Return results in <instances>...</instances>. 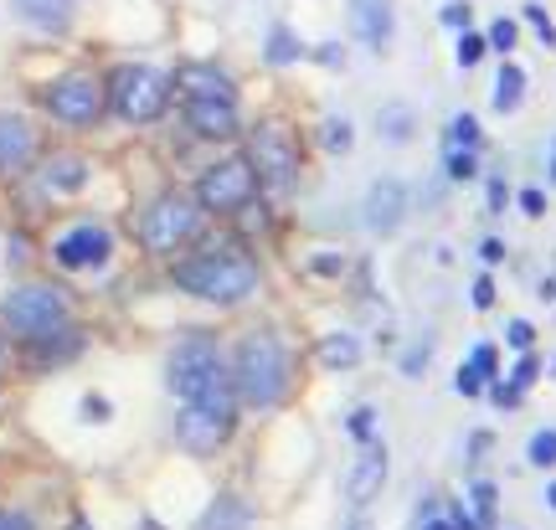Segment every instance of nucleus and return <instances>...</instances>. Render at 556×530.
<instances>
[{
    "label": "nucleus",
    "instance_id": "5",
    "mask_svg": "<svg viewBox=\"0 0 556 530\" xmlns=\"http://www.w3.org/2000/svg\"><path fill=\"white\" fill-rule=\"evenodd\" d=\"M67 325H73L67 294L52 289V283H16L0 299V330L21 340V345H37V340L67 330Z\"/></svg>",
    "mask_w": 556,
    "mask_h": 530
},
{
    "label": "nucleus",
    "instance_id": "46",
    "mask_svg": "<svg viewBox=\"0 0 556 530\" xmlns=\"http://www.w3.org/2000/svg\"><path fill=\"white\" fill-rule=\"evenodd\" d=\"M345 530H371V520H366V515H356V520H351Z\"/></svg>",
    "mask_w": 556,
    "mask_h": 530
},
{
    "label": "nucleus",
    "instance_id": "4",
    "mask_svg": "<svg viewBox=\"0 0 556 530\" xmlns=\"http://www.w3.org/2000/svg\"><path fill=\"white\" fill-rule=\"evenodd\" d=\"M103 99H109V114H119L124 124H155L176 99V83L155 62H119L103 83Z\"/></svg>",
    "mask_w": 556,
    "mask_h": 530
},
{
    "label": "nucleus",
    "instance_id": "33",
    "mask_svg": "<svg viewBox=\"0 0 556 530\" xmlns=\"http://www.w3.org/2000/svg\"><path fill=\"white\" fill-rule=\"evenodd\" d=\"M484 41H490V47H500V52H510V47H516V21L500 16L495 26H490V37H484Z\"/></svg>",
    "mask_w": 556,
    "mask_h": 530
},
{
    "label": "nucleus",
    "instance_id": "12",
    "mask_svg": "<svg viewBox=\"0 0 556 530\" xmlns=\"http://www.w3.org/2000/svg\"><path fill=\"white\" fill-rule=\"evenodd\" d=\"M232 438V413H217V407H180L176 413V443L186 453H217L222 443Z\"/></svg>",
    "mask_w": 556,
    "mask_h": 530
},
{
    "label": "nucleus",
    "instance_id": "45",
    "mask_svg": "<svg viewBox=\"0 0 556 530\" xmlns=\"http://www.w3.org/2000/svg\"><path fill=\"white\" fill-rule=\"evenodd\" d=\"M490 206H495V212L505 206V186H500V180H490Z\"/></svg>",
    "mask_w": 556,
    "mask_h": 530
},
{
    "label": "nucleus",
    "instance_id": "17",
    "mask_svg": "<svg viewBox=\"0 0 556 530\" xmlns=\"http://www.w3.org/2000/svg\"><path fill=\"white\" fill-rule=\"evenodd\" d=\"M387 469H392V464H387V449H381V443H366V449H361V458L351 464L345 500H351L356 510H361V505H371V500L381 494V484H387Z\"/></svg>",
    "mask_w": 556,
    "mask_h": 530
},
{
    "label": "nucleus",
    "instance_id": "30",
    "mask_svg": "<svg viewBox=\"0 0 556 530\" xmlns=\"http://www.w3.org/2000/svg\"><path fill=\"white\" fill-rule=\"evenodd\" d=\"M475 171H479L475 150H448V176H454V180H469Z\"/></svg>",
    "mask_w": 556,
    "mask_h": 530
},
{
    "label": "nucleus",
    "instance_id": "6",
    "mask_svg": "<svg viewBox=\"0 0 556 530\" xmlns=\"http://www.w3.org/2000/svg\"><path fill=\"white\" fill-rule=\"evenodd\" d=\"M248 165H253V176H258V191H268V197H294L299 171H304L294 129L278 124V118L253 124V129H248Z\"/></svg>",
    "mask_w": 556,
    "mask_h": 530
},
{
    "label": "nucleus",
    "instance_id": "47",
    "mask_svg": "<svg viewBox=\"0 0 556 530\" xmlns=\"http://www.w3.org/2000/svg\"><path fill=\"white\" fill-rule=\"evenodd\" d=\"M546 505H552V510H556V479H552V484H546Z\"/></svg>",
    "mask_w": 556,
    "mask_h": 530
},
{
    "label": "nucleus",
    "instance_id": "44",
    "mask_svg": "<svg viewBox=\"0 0 556 530\" xmlns=\"http://www.w3.org/2000/svg\"><path fill=\"white\" fill-rule=\"evenodd\" d=\"M520 206H526L531 216H541V206H546V201H541V191H520Z\"/></svg>",
    "mask_w": 556,
    "mask_h": 530
},
{
    "label": "nucleus",
    "instance_id": "15",
    "mask_svg": "<svg viewBox=\"0 0 556 530\" xmlns=\"http://www.w3.org/2000/svg\"><path fill=\"white\" fill-rule=\"evenodd\" d=\"M83 186H88V160L83 155H67V150H58V155H37V165H31V191L47 201L58 197H78Z\"/></svg>",
    "mask_w": 556,
    "mask_h": 530
},
{
    "label": "nucleus",
    "instance_id": "41",
    "mask_svg": "<svg viewBox=\"0 0 556 530\" xmlns=\"http://www.w3.org/2000/svg\"><path fill=\"white\" fill-rule=\"evenodd\" d=\"M109 413H114V407H109L103 396H88V402H83V417H93V422H103Z\"/></svg>",
    "mask_w": 556,
    "mask_h": 530
},
{
    "label": "nucleus",
    "instance_id": "9",
    "mask_svg": "<svg viewBox=\"0 0 556 530\" xmlns=\"http://www.w3.org/2000/svg\"><path fill=\"white\" fill-rule=\"evenodd\" d=\"M41 109H47V118H58L62 129H93L109 114V99H103V83L93 73L67 67L41 88Z\"/></svg>",
    "mask_w": 556,
    "mask_h": 530
},
{
    "label": "nucleus",
    "instance_id": "38",
    "mask_svg": "<svg viewBox=\"0 0 556 530\" xmlns=\"http://www.w3.org/2000/svg\"><path fill=\"white\" fill-rule=\"evenodd\" d=\"M402 371H407V376L428 371V345H413V351H407V361H402Z\"/></svg>",
    "mask_w": 556,
    "mask_h": 530
},
{
    "label": "nucleus",
    "instance_id": "39",
    "mask_svg": "<svg viewBox=\"0 0 556 530\" xmlns=\"http://www.w3.org/2000/svg\"><path fill=\"white\" fill-rule=\"evenodd\" d=\"M0 530H37V526H31L21 510H5V505H0Z\"/></svg>",
    "mask_w": 556,
    "mask_h": 530
},
{
    "label": "nucleus",
    "instance_id": "32",
    "mask_svg": "<svg viewBox=\"0 0 556 530\" xmlns=\"http://www.w3.org/2000/svg\"><path fill=\"white\" fill-rule=\"evenodd\" d=\"M454 387H458V396H475V402H479V392H484L490 381H484V376H479L475 366H464V371L454 376Z\"/></svg>",
    "mask_w": 556,
    "mask_h": 530
},
{
    "label": "nucleus",
    "instance_id": "31",
    "mask_svg": "<svg viewBox=\"0 0 556 530\" xmlns=\"http://www.w3.org/2000/svg\"><path fill=\"white\" fill-rule=\"evenodd\" d=\"M505 340H510L516 351H531V345H536V325H526V319H510V325H505Z\"/></svg>",
    "mask_w": 556,
    "mask_h": 530
},
{
    "label": "nucleus",
    "instance_id": "24",
    "mask_svg": "<svg viewBox=\"0 0 556 530\" xmlns=\"http://www.w3.org/2000/svg\"><path fill=\"white\" fill-rule=\"evenodd\" d=\"M377 129H381V139H407L413 135V109H407V103H387L377 118Z\"/></svg>",
    "mask_w": 556,
    "mask_h": 530
},
{
    "label": "nucleus",
    "instance_id": "20",
    "mask_svg": "<svg viewBox=\"0 0 556 530\" xmlns=\"http://www.w3.org/2000/svg\"><path fill=\"white\" fill-rule=\"evenodd\" d=\"M197 530H253V505L238 500V494H217L197 520Z\"/></svg>",
    "mask_w": 556,
    "mask_h": 530
},
{
    "label": "nucleus",
    "instance_id": "49",
    "mask_svg": "<svg viewBox=\"0 0 556 530\" xmlns=\"http://www.w3.org/2000/svg\"><path fill=\"white\" fill-rule=\"evenodd\" d=\"M552 180H556V155H552Z\"/></svg>",
    "mask_w": 556,
    "mask_h": 530
},
{
    "label": "nucleus",
    "instance_id": "1",
    "mask_svg": "<svg viewBox=\"0 0 556 530\" xmlns=\"http://www.w3.org/2000/svg\"><path fill=\"white\" fill-rule=\"evenodd\" d=\"M165 381L180 396V407H217L232 413V371H227V355L212 335H186L176 340V351L165 361Z\"/></svg>",
    "mask_w": 556,
    "mask_h": 530
},
{
    "label": "nucleus",
    "instance_id": "3",
    "mask_svg": "<svg viewBox=\"0 0 556 530\" xmlns=\"http://www.w3.org/2000/svg\"><path fill=\"white\" fill-rule=\"evenodd\" d=\"M170 283L206 304H242L258 294V263L242 248H206V253L180 257L170 268Z\"/></svg>",
    "mask_w": 556,
    "mask_h": 530
},
{
    "label": "nucleus",
    "instance_id": "10",
    "mask_svg": "<svg viewBox=\"0 0 556 530\" xmlns=\"http://www.w3.org/2000/svg\"><path fill=\"white\" fill-rule=\"evenodd\" d=\"M180 99V118H186V129L197 139H232L242 129V114H238V88H197V93H176Z\"/></svg>",
    "mask_w": 556,
    "mask_h": 530
},
{
    "label": "nucleus",
    "instance_id": "48",
    "mask_svg": "<svg viewBox=\"0 0 556 530\" xmlns=\"http://www.w3.org/2000/svg\"><path fill=\"white\" fill-rule=\"evenodd\" d=\"M67 530H93V526H88V520H83V515H78V520H73V526H67Z\"/></svg>",
    "mask_w": 556,
    "mask_h": 530
},
{
    "label": "nucleus",
    "instance_id": "37",
    "mask_svg": "<svg viewBox=\"0 0 556 530\" xmlns=\"http://www.w3.org/2000/svg\"><path fill=\"white\" fill-rule=\"evenodd\" d=\"M315 58L325 62V67H336V73H340V67H345V47H340V41H319Z\"/></svg>",
    "mask_w": 556,
    "mask_h": 530
},
{
    "label": "nucleus",
    "instance_id": "23",
    "mask_svg": "<svg viewBox=\"0 0 556 530\" xmlns=\"http://www.w3.org/2000/svg\"><path fill=\"white\" fill-rule=\"evenodd\" d=\"M351 139H356L351 118H340V114L325 118V129H319V144H325V155H345V150H351Z\"/></svg>",
    "mask_w": 556,
    "mask_h": 530
},
{
    "label": "nucleus",
    "instance_id": "26",
    "mask_svg": "<svg viewBox=\"0 0 556 530\" xmlns=\"http://www.w3.org/2000/svg\"><path fill=\"white\" fill-rule=\"evenodd\" d=\"M531 464H536V469H552L556 464V428H541L536 438H531Z\"/></svg>",
    "mask_w": 556,
    "mask_h": 530
},
{
    "label": "nucleus",
    "instance_id": "18",
    "mask_svg": "<svg viewBox=\"0 0 556 530\" xmlns=\"http://www.w3.org/2000/svg\"><path fill=\"white\" fill-rule=\"evenodd\" d=\"M11 11L41 37H62V31H73L78 0H11Z\"/></svg>",
    "mask_w": 556,
    "mask_h": 530
},
{
    "label": "nucleus",
    "instance_id": "34",
    "mask_svg": "<svg viewBox=\"0 0 556 530\" xmlns=\"http://www.w3.org/2000/svg\"><path fill=\"white\" fill-rule=\"evenodd\" d=\"M526 21H531V26H536V37L546 41V47H556V26H552V16H546V11H541V5H526Z\"/></svg>",
    "mask_w": 556,
    "mask_h": 530
},
{
    "label": "nucleus",
    "instance_id": "19",
    "mask_svg": "<svg viewBox=\"0 0 556 530\" xmlns=\"http://www.w3.org/2000/svg\"><path fill=\"white\" fill-rule=\"evenodd\" d=\"M315 355H319V366H325V371H356L361 366V335H351V330L319 335Z\"/></svg>",
    "mask_w": 556,
    "mask_h": 530
},
{
    "label": "nucleus",
    "instance_id": "8",
    "mask_svg": "<svg viewBox=\"0 0 556 530\" xmlns=\"http://www.w3.org/2000/svg\"><path fill=\"white\" fill-rule=\"evenodd\" d=\"M191 197H197L201 212L238 216V212H248L263 191H258V176H253L248 155H222V160H212V165L197 176V191H191Z\"/></svg>",
    "mask_w": 556,
    "mask_h": 530
},
{
    "label": "nucleus",
    "instance_id": "16",
    "mask_svg": "<svg viewBox=\"0 0 556 530\" xmlns=\"http://www.w3.org/2000/svg\"><path fill=\"white\" fill-rule=\"evenodd\" d=\"M345 16H351V37L366 52H387L392 47V26H397V5L392 0H345Z\"/></svg>",
    "mask_w": 556,
    "mask_h": 530
},
{
    "label": "nucleus",
    "instance_id": "28",
    "mask_svg": "<svg viewBox=\"0 0 556 530\" xmlns=\"http://www.w3.org/2000/svg\"><path fill=\"white\" fill-rule=\"evenodd\" d=\"M484 47H490V41L479 37V31H464V37H458V67H475V62L484 58Z\"/></svg>",
    "mask_w": 556,
    "mask_h": 530
},
{
    "label": "nucleus",
    "instance_id": "42",
    "mask_svg": "<svg viewBox=\"0 0 556 530\" xmlns=\"http://www.w3.org/2000/svg\"><path fill=\"white\" fill-rule=\"evenodd\" d=\"M422 530H454V520H448L443 510H428L422 515Z\"/></svg>",
    "mask_w": 556,
    "mask_h": 530
},
{
    "label": "nucleus",
    "instance_id": "25",
    "mask_svg": "<svg viewBox=\"0 0 556 530\" xmlns=\"http://www.w3.org/2000/svg\"><path fill=\"white\" fill-rule=\"evenodd\" d=\"M479 118L475 114H458L454 124H448V150H479Z\"/></svg>",
    "mask_w": 556,
    "mask_h": 530
},
{
    "label": "nucleus",
    "instance_id": "43",
    "mask_svg": "<svg viewBox=\"0 0 556 530\" xmlns=\"http://www.w3.org/2000/svg\"><path fill=\"white\" fill-rule=\"evenodd\" d=\"M443 26H469V11H464V5H448V11H443Z\"/></svg>",
    "mask_w": 556,
    "mask_h": 530
},
{
    "label": "nucleus",
    "instance_id": "21",
    "mask_svg": "<svg viewBox=\"0 0 556 530\" xmlns=\"http://www.w3.org/2000/svg\"><path fill=\"white\" fill-rule=\"evenodd\" d=\"M299 58H304V41L294 37V26H289V21H274L268 37H263V62H268V67H294Z\"/></svg>",
    "mask_w": 556,
    "mask_h": 530
},
{
    "label": "nucleus",
    "instance_id": "29",
    "mask_svg": "<svg viewBox=\"0 0 556 530\" xmlns=\"http://www.w3.org/2000/svg\"><path fill=\"white\" fill-rule=\"evenodd\" d=\"M536 376H541V361H536V355H520L516 371H510V387H516V392H526V387H531Z\"/></svg>",
    "mask_w": 556,
    "mask_h": 530
},
{
    "label": "nucleus",
    "instance_id": "11",
    "mask_svg": "<svg viewBox=\"0 0 556 530\" xmlns=\"http://www.w3.org/2000/svg\"><path fill=\"white\" fill-rule=\"evenodd\" d=\"M52 257H58V268H67V274L103 268V263L114 257V232H109L103 222H73V227H62L58 232Z\"/></svg>",
    "mask_w": 556,
    "mask_h": 530
},
{
    "label": "nucleus",
    "instance_id": "35",
    "mask_svg": "<svg viewBox=\"0 0 556 530\" xmlns=\"http://www.w3.org/2000/svg\"><path fill=\"white\" fill-rule=\"evenodd\" d=\"M340 268H345V257L340 253H315L309 257V274H319V278H336Z\"/></svg>",
    "mask_w": 556,
    "mask_h": 530
},
{
    "label": "nucleus",
    "instance_id": "7",
    "mask_svg": "<svg viewBox=\"0 0 556 530\" xmlns=\"http://www.w3.org/2000/svg\"><path fill=\"white\" fill-rule=\"evenodd\" d=\"M201 206H197V197H186V191H160L144 212H139V222H135V237H139V248L144 253H176V248H186L191 237L201 232Z\"/></svg>",
    "mask_w": 556,
    "mask_h": 530
},
{
    "label": "nucleus",
    "instance_id": "27",
    "mask_svg": "<svg viewBox=\"0 0 556 530\" xmlns=\"http://www.w3.org/2000/svg\"><path fill=\"white\" fill-rule=\"evenodd\" d=\"M345 428H351V438H356L361 449H366V443H377V413H371V407H356Z\"/></svg>",
    "mask_w": 556,
    "mask_h": 530
},
{
    "label": "nucleus",
    "instance_id": "2",
    "mask_svg": "<svg viewBox=\"0 0 556 530\" xmlns=\"http://www.w3.org/2000/svg\"><path fill=\"white\" fill-rule=\"evenodd\" d=\"M232 396L242 407H278L289 396V376H294V361H289V345L278 340L274 330H248L232 351Z\"/></svg>",
    "mask_w": 556,
    "mask_h": 530
},
{
    "label": "nucleus",
    "instance_id": "14",
    "mask_svg": "<svg viewBox=\"0 0 556 530\" xmlns=\"http://www.w3.org/2000/svg\"><path fill=\"white\" fill-rule=\"evenodd\" d=\"M402 216H407V186H402L397 176L371 180V191L361 197V222H366V232L392 237L402 227Z\"/></svg>",
    "mask_w": 556,
    "mask_h": 530
},
{
    "label": "nucleus",
    "instance_id": "22",
    "mask_svg": "<svg viewBox=\"0 0 556 530\" xmlns=\"http://www.w3.org/2000/svg\"><path fill=\"white\" fill-rule=\"evenodd\" d=\"M520 99H526V67L505 62V67H500V83H495V109L500 114H516Z\"/></svg>",
    "mask_w": 556,
    "mask_h": 530
},
{
    "label": "nucleus",
    "instance_id": "13",
    "mask_svg": "<svg viewBox=\"0 0 556 530\" xmlns=\"http://www.w3.org/2000/svg\"><path fill=\"white\" fill-rule=\"evenodd\" d=\"M41 155V139L31 118L16 109H0V176H26Z\"/></svg>",
    "mask_w": 556,
    "mask_h": 530
},
{
    "label": "nucleus",
    "instance_id": "40",
    "mask_svg": "<svg viewBox=\"0 0 556 530\" xmlns=\"http://www.w3.org/2000/svg\"><path fill=\"white\" fill-rule=\"evenodd\" d=\"M475 304H479V310H490V304H495V283H490L484 274L475 278Z\"/></svg>",
    "mask_w": 556,
    "mask_h": 530
},
{
    "label": "nucleus",
    "instance_id": "36",
    "mask_svg": "<svg viewBox=\"0 0 556 530\" xmlns=\"http://www.w3.org/2000/svg\"><path fill=\"white\" fill-rule=\"evenodd\" d=\"M520 396H526V392H516V387H510V381H490V402H495V407H505V413H510V407H516Z\"/></svg>",
    "mask_w": 556,
    "mask_h": 530
}]
</instances>
